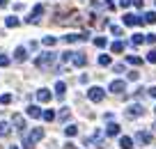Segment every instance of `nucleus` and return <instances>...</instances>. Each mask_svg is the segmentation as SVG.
I'll list each match as a JSON object with an SVG mask.
<instances>
[{"instance_id":"1","label":"nucleus","mask_w":156,"mask_h":149,"mask_svg":"<svg viewBox=\"0 0 156 149\" xmlns=\"http://www.w3.org/2000/svg\"><path fill=\"white\" fill-rule=\"evenodd\" d=\"M44 138V129H32L28 135H25V140H23V149H34V144L39 142V140Z\"/></svg>"},{"instance_id":"2","label":"nucleus","mask_w":156,"mask_h":149,"mask_svg":"<svg viewBox=\"0 0 156 149\" xmlns=\"http://www.w3.org/2000/svg\"><path fill=\"white\" fill-rule=\"evenodd\" d=\"M55 58H58L55 53H41L37 60H34V64H37V69H48L51 64L55 62Z\"/></svg>"},{"instance_id":"3","label":"nucleus","mask_w":156,"mask_h":149,"mask_svg":"<svg viewBox=\"0 0 156 149\" xmlns=\"http://www.w3.org/2000/svg\"><path fill=\"white\" fill-rule=\"evenodd\" d=\"M103 96H106V92H103L101 87H90V90H87V99H90V101H94V103L103 101Z\"/></svg>"},{"instance_id":"4","label":"nucleus","mask_w":156,"mask_h":149,"mask_svg":"<svg viewBox=\"0 0 156 149\" xmlns=\"http://www.w3.org/2000/svg\"><path fill=\"white\" fill-rule=\"evenodd\" d=\"M44 14V5H34L32 12H30V16L25 19V23H39V16Z\"/></svg>"},{"instance_id":"5","label":"nucleus","mask_w":156,"mask_h":149,"mask_svg":"<svg viewBox=\"0 0 156 149\" xmlns=\"http://www.w3.org/2000/svg\"><path fill=\"white\" fill-rule=\"evenodd\" d=\"M145 115V108L140 106V103H131V106L126 108V117H140Z\"/></svg>"},{"instance_id":"6","label":"nucleus","mask_w":156,"mask_h":149,"mask_svg":"<svg viewBox=\"0 0 156 149\" xmlns=\"http://www.w3.org/2000/svg\"><path fill=\"white\" fill-rule=\"evenodd\" d=\"M140 23H145L142 16H138V14H124V25H140Z\"/></svg>"},{"instance_id":"7","label":"nucleus","mask_w":156,"mask_h":149,"mask_svg":"<svg viewBox=\"0 0 156 149\" xmlns=\"http://www.w3.org/2000/svg\"><path fill=\"white\" fill-rule=\"evenodd\" d=\"M124 90H126V83H124V80H112L110 83V92H112V94H122Z\"/></svg>"},{"instance_id":"8","label":"nucleus","mask_w":156,"mask_h":149,"mask_svg":"<svg viewBox=\"0 0 156 149\" xmlns=\"http://www.w3.org/2000/svg\"><path fill=\"white\" fill-rule=\"evenodd\" d=\"M12 124H14L16 131H25V119H23V115H19V112L12 117Z\"/></svg>"},{"instance_id":"9","label":"nucleus","mask_w":156,"mask_h":149,"mask_svg":"<svg viewBox=\"0 0 156 149\" xmlns=\"http://www.w3.org/2000/svg\"><path fill=\"white\" fill-rule=\"evenodd\" d=\"M136 140H138L140 144H149V142H151V133H147V131H138V133H136Z\"/></svg>"},{"instance_id":"10","label":"nucleus","mask_w":156,"mask_h":149,"mask_svg":"<svg viewBox=\"0 0 156 149\" xmlns=\"http://www.w3.org/2000/svg\"><path fill=\"white\" fill-rule=\"evenodd\" d=\"M14 60H16V62H25V60H28V51H25L23 46H19L14 51Z\"/></svg>"},{"instance_id":"11","label":"nucleus","mask_w":156,"mask_h":149,"mask_svg":"<svg viewBox=\"0 0 156 149\" xmlns=\"http://www.w3.org/2000/svg\"><path fill=\"white\" fill-rule=\"evenodd\" d=\"M71 62L76 64V67H85V64H87V58H85L83 53H73L71 55Z\"/></svg>"},{"instance_id":"12","label":"nucleus","mask_w":156,"mask_h":149,"mask_svg":"<svg viewBox=\"0 0 156 149\" xmlns=\"http://www.w3.org/2000/svg\"><path fill=\"white\" fill-rule=\"evenodd\" d=\"M28 117H32V119H39V117H41V108L39 106H28Z\"/></svg>"},{"instance_id":"13","label":"nucleus","mask_w":156,"mask_h":149,"mask_svg":"<svg viewBox=\"0 0 156 149\" xmlns=\"http://www.w3.org/2000/svg\"><path fill=\"white\" fill-rule=\"evenodd\" d=\"M119 124H108V129H106V135H110V138H115V135H119Z\"/></svg>"},{"instance_id":"14","label":"nucleus","mask_w":156,"mask_h":149,"mask_svg":"<svg viewBox=\"0 0 156 149\" xmlns=\"http://www.w3.org/2000/svg\"><path fill=\"white\" fill-rule=\"evenodd\" d=\"M119 147L122 149H133V140L129 138V135H122V138H119Z\"/></svg>"},{"instance_id":"15","label":"nucleus","mask_w":156,"mask_h":149,"mask_svg":"<svg viewBox=\"0 0 156 149\" xmlns=\"http://www.w3.org/2000/svg\"><path fill=\"white\" fill-rule=\"evenodd\" d=\"M37 99H39V101H51V92L48 90H37Z\"/></svg>"},{"instance_id":"16","label":"nucleus","mask_w":156,"mask_h":149,"mask_svg":"<svg viewBox=\"0 0 156 149\" xmlns=\"http://www.w3.org/2000/svg\"><path fill=\"white\" fill-rule=\"evenodd\" d=\"M64 92H67V85H64L62 80H58V83H55V94H58L60 99H62V96H64Z\"/></svg>"},{"instance_id":"17","label":"nucleus","mask_w":156,"mask_h":149,"mask_svg":"<svg viewBox=\"0 0 156 149\" xmlns=\"http://www.w3.org/2000/svg\"><path fill=\"white\" fill-rule=\"evenodd\" d=\"M112 53H122V51H124V48H126V44H124V41H119V39H117V41H112Z\"/></svg>"},{"instance_id":"18","label":"nucleus","mask_w":156,"mask_h":149,"mask_svg":"<svg viewBox=\"0 0 156 149\" xmlns=\"http://www.w3.org/2000/svg\"><path fill=\"white\" fill-rule=\"evenodd\" d=\"M142 21H145V23H156V12H145V14H142Z\"/></svg>"},{"instance_id":"19","label":"nucleus","mask_w":156,"mask_h":149,"mask_svg":"<svg viewBox=\"0 0 156 149\" xmlns=\"http://www.w3.org/2000/svg\"><path fill=\"white\" fill-rule=\"evenodd\" d=\"M9 124H7V122H0V138H5V135H9Z\"/></svg>"},{"instance_id":"20","label":"nucleus","mask_w":156,"mask_h":149,"mask_svg":"<svg viewBox=\"0 0 156 149\" xmlns=\"http://www.w3.org/2000/svg\"><path fill=\"white\" fill-rule=\"evenodd\" d=\"M5 23H7V28H16V25H19L21 21L16 19V16H7V21H5Z\"/></svg>"},{"instance_id":"21","label":"nucleus","mask_w":156,"mask_h":149,"mask_svg":"<svg viewBox=\"0 0 156 149\" xmlns=\"http://www.w3.org/2000/svg\"><path fill=\"white\" fill-rule=\"evenodd\" d=\"M76 133H78V129H76V126H71V124H69L67 129H64V135H67V138H73Z\"/></svg>"},{"instance_id":"22","label":"nucleus","mask_w":156,"mask_h":149,"mask_svg":"<svg viewBox=\"0 0 156 149\" xmlns=\"http://www.w3.org/2000/svg\"><path fill=\"white\" fill-rule=\"evenodd\" d=\"M142 41H145V37H142V34H133V37H131V44H133V46H140Z\"/></svg>"},{"instance_id":"23","label":"nucleus","mask_w":156,"mask_h":149,"mask_svg":"<svg viewBox=\"0 0 156 149\" xmlns=\"http://www.w3.org/2000/svg\"><path fill=\"white\" fill-rule=\"evenodd\" d=\"M41 117H44L46 122H53L55 119V112L53 110H44V112H41Z\"/></svg>"},{"instance_id":"24","label":"nucleus","mask_w":156,"mask_h":149,"mask_svg":"<svg viewBox=\"0 0 156 149\" xmlns=\"http://www.w3.org/2000/svg\"><path fill=\"white\" fill-rule=\"evenodd\" d=\"M55 41H58L55 37H44V39H41V44H44V46H55Z\"/></svg>"},{"instance_id":"25","label":"nucleus","mask_w":156,"mask_h":149,"mask_svg":"<svg viewBox=\"0 0 156 149\" xmlns=\"http://www.w3.org/2000/svg\"><path fill=\"white\" fill-rule=\"evenodd\" d=\"M126 62H129V64H136V67H138V64H142V60H140V58H136V55H129Z\"/></svg>"},{"instance_id":"26","label":"nucleus","mask_w":156,"mask_h":149,"mask_svg":"<svg viewBox=\"0 0 156 149\" xmlns=\"http://www.w3.org/2000/svg\"><path fill=\"white\" fill-rule=\"evenodd\" d=\"M0 103H2V106H9L12 103V94H2L0 96Z\"/></svg>"},{"instance_id":"27","label":"nucleus","mask_w":156,"mask_h":149,"mask_svg":"<svg viewBox=\"0 0 156 149\" xmlns=\"http://www.w3.org/2000/svg\"><path fill=\"white\" fill-rule=\"evenodd\" d=\"M99 64H101V67H108V64H110V55H101V58H99Z\"/></svg>"},{"instance_id":"28","label":"nucleus","mask_w":156,"mask_h":149,"mask_svg":"<svg viewBox=\"0 0 156 149\" xmlns=\"http://www.w3.org/2000/svg\"><path fill=\"white\" fill-rule=\"evenodd\" d=\"M106 37H97V39H94V46H99V48H103V46H106Z\"/></svg>"},{"instance_id":"29","label":"nucleus","mask_w":156,"mask_h":149,"mask_svg":"<svg viewBox=\"0 0 156 149\" xmlns=\"http://www.w3.org/2000/svg\"><path fill=\"white\" fill-rule=\"evenodd\" d=\"M147 62H149V64H156V51H149V53H147Z\"/></svg>"},{"instance_id":"30","label":"nucleus","mask_w":156,"mask_h":149,"mask_svg":"<svg viewBox=\"0 0 156 149\" xmlns=\"http://www.w3.org/2000/svg\"><path fill=\"white\" fill-rule=\"evenodd\" d=\"M110 32L115 34V37H119V34H122V28H119V25H110Z\"/></svg>"},{"instance_id":"31","label":"nucleus","mask_w":156,"mask_h":149,"mask_svg":"<svg viewBox=\"0 0 156 149\" xmlns=\"http://www.w3.org/2000/svg\"><path fill=\"white\" fill-rule=\"evenodd\" d=\"M60 119H62V122L69 119V108H62V112H60Z\"/></svg>"},{"instance_id":"32","label":"nucleus","mask_w":156,"mask_h":149,"mask_svg":"<svg viewBox=\"0 0 156 149\" xmlns=\"http://www.w3.org/2000/svg\"><path fill=\"white\" fill-rule=\"evenodd\" d=\"M131 5H133V0H119V7H124V9L131 7Z\"/></svg>"},{"instance_id":"33","label":"nucleus","mask_w":156,"mask_h":149,"mask_svg":"<svg viewBox=\"0 0 156 149\" xmlns=\"http://www.w3.org/2000/svg\"><path fill=\"white\" fill-rule=\"evenodd\" d=\"M7 64H9V58H7V55H0V67H7Z\"/></svg>"},{"instance_id":"34","label":"nucleus","mask_w":156,"mask_h":149,"mask_svg":"<svg viewBox=\"0 0 156 149\" xmlns=\"http://www.w3.org/2000/svg\"><path fill=\"white\" fill-rule=\"evenodd\" d=\"M138 78H140L138 71H129V80H138Z\"/></svg>"},{"instance_id":"35","label":"nucleus","mask_w":156,"mask_h":149,"mask_svg":"<svg viewBox=\"0 0 156 149\" xmlns=\"http://www.w3.org/2000/svg\"><path fill=\"white\" fill-rule=\"evenodd\" d=\"M145 41H147V44H154V41H156V34H147Z\"/></svg>"},{"instance_id":"36","label":"nucleus","mask_w":156,"mask_h":149,"mask_svg":"<svg viewBox=\"0 0 156 149\" xmlns=\"http://www.w3.org/2000/svg\"><path fill=\"white\" fill-rule=\"evenodd\" d=\"M124 71V64H115V73H122Z\"/></svg>"},{"instance_id":"37","label":"nucleus","mask_w":156,"mask_h":149,"mask_svg":"<svg viewBox=\"0 0 156 149\" xmlns=\"http://www.w3.org/2000/svg\"><path fill=\"white\" fill-rule=\"evenodd\" d=\"M133 5H136V7H142V5H145V0H133Z\"/></svg>"},{"instance_id":"38","label":"nucleus","mask_w":156,"mask_h":149,"mask_svg":"<svg viewBox=\"0 0 156 149\" xmlns=\"http://www.w3.org/2000/svg\"><path fill=\"white\" fill-rule=\"evenodd\" d=\"M149 96H154V99H156V87H149Z\"/></svg>"},{"instance_id":"39","label":"nucleus","mask_w":156,"mask_h":149,"mask_svg":"<svg viewBox=\"0 0 156 149\" xmlns=\"http://www.w3.org/2000/svg\"><path fill=\"white\" fill-rule=\"evenodd\" d=\"M0 7H7V0H0Z\"/></svg>"},{"instance_id":"40","label":"nucleus","mask_w":156,"mask_h":149,"mask_svg":"<svg viewBox=\"0 0 156 149\" xmlns=\"http://www.w3.org/2000/svg\"><path fill=\"white\" fill-rule=\"evenodd\" d=\"M106 2H108V7H112V0H106Z\"/></svg>"},{"instance_id":"41","label":"nucleus","mask_w":156,"mask_h":149,"mask_svg":"<svg viewBox=\"0 0 156 149\" xmlns=\"http://www.w3.org/2000/svg\"><path fill=\"white\" fill-rule=\"evenodd\" d=\"M9 149H19V147H9Z\"/></svg>"},{"instance_id":"42","label":"nucleus","mask_w":156,"mask_h":149,"mask_svg":"<svg viewBox=\"0 0 156 149\" xmlns=\"http://www.w3.org/2000/svg\"><path fill=\"white\" fill-rule=\"evenodd\" d=\"M154 110H156V108H154Z\"/></svg>"}]
</instances>
